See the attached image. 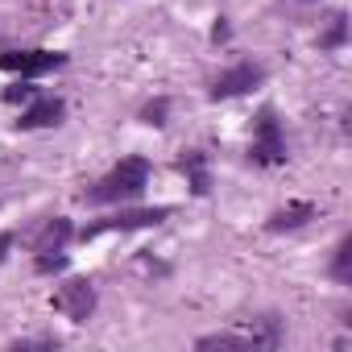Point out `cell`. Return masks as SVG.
<instances>
[{"label": "cell", "mask_w": 352, "mask_h": 352, "mask_svg": "<svg viewBox=\"0 0 352 352\" xmlns=\"http://www.w3.org/2000/svg\"><path fill=\"white\" fill-rule=\"evenodd\" d=\"M9 245H13L9 236H0V261H5V253H9Z\"/></svg>", "instance_id": "cell-17"}, {"label": "cell", "mask_w": 352, "mask_h": 352, "mask_svg": "<svg viewBox=\"0 0 352 352\" xmlns=\"http://www.w3.org/2000/svg\"><path fill=\"white\" fill-rule=\"evenodd\" d=\"M348 261H352V236H344V241H340L336 261H331V274H336L340 282H348V274H352V270H348Z\"/></svg>", "instance_id": "cell-13"}, {"label": "cell", "mask_w": 352, "mask_h": 352, "mask_svg": "<svg viewBox=\"0 0 352 352\" xmlns=\"http://www.w3.org/2000/svg\"><path fill=\"white\" fill-rule=\"evenodd\" d=\"M58 116H63V100H38L21 112L17 124L21 129H46V124H58Z\"/></svg>", "instance_id": "cell-7"}, {"label": "cell", "mask_w": 352, "mask_h": 352, "mask_svg": "<svg viewBox=\"0 0 352 352\" xmlns=\"http://www.w3.org/2000/svg\"><path fill=\"white\" fill-rule=\"evenodd\" d=\"M67 270V253L63 249H38V274H58Z\"/></svg>", "instance_id": "cell-12"}, {"label": "cell", "mask_w": 352, "mask_h": 352, "mask_svg": "<svg viewBox=\"0 0 352 352\" xmlns=\"http://www.w3.org/2000/svg\"><path fill=\"white\" fill-rule=\"evenodd\" d=\"M5 100H13V104H17V100H34V87H30V83H17V87L5 91Z\"/></svg>", "instance_id": "cell-15"}, {"label": "cell", "mask_w": 352, "mask_h": 352, "mask_svg": "<svg viewBox=\"0 0 352 352\" xmlns=\"http://www.w3.org/2000/svg\"><path fill=\"white\" fill-rule=\"evenodd\" d=\"M311 216H315V208H311V204H290V208L274 212V220H270V232H286V228H298V224H307Z\"/></svg>", "instance_id": "cell-8"}, {"label": "cell", "mask_w": 352, "mask_h": 352, "mask_svg": "<svg viewBox=\"0 0 352 352\" xmlns=\"http://www.w3.org/2000/svg\"><path fill=\"white\" fill-rule=\"evenodd\" d=\"M170 216V208H149V212H124V216H112V220H100L91 228H83V236H100L108 228H149V224H162Z\"/></svg>", "instance_id": "cell-6"}, {"label": "cell", "mask_w": 352, "mask_h": 352, "mask_svg": "<svg viewBox=\"0 0 352 352\" xmlns=\"http://www.w3.org/2000/svg\"><path fill=\"white\" fill-rule=\"evenodd\" d=\"M162 116H166V100H157V104H149V108L141 112V120H145V124H166Z\"/></svg>", "instance_id": "cell-14"}, {"label": "cell", "mask_w": 352, "mask_h": 352, "mask_svg": "<svg viewBox=\"0 0 352 352\" xmlns=\"http://www.w3.org/2000/svg\"><path fill=\"white\" fill-rule=\"evenodd\" d=\"M67 63V54L58 50H13V54H0V71H13L21 79H38L46 71H58Z\"/></svg>", "instance_id": "cell-2"}, {"label": "cell", "mask_w": 352, "mask_h": 352, "mask_svg": "<svg viewBox=\"0 0 352 352\" xmlns=\"http://www.w3.org/2000/svg\"><path fill=\"white\" fill-rule=\"evenodd\" d=\"M331 21H336V25H331V34H327L323 42H327V46H340V42H344V17H331Z\"/></svg>", "instance_id": "cell-16"}, {"label": "cell", "mask_w": 352, "mask_h": 352, "mask_svg": "<svg viewBox=\"0 0 352 352\" xmlns=\"http://www.w3.org/2000/svg\"><path fill=\"white\" fill-rule=\"evenodd\" d=\"M183 170L191 174V191H195V195H208V187H212V179H208V157H204L199 149H191V153H183Z\"/></svg>", "instance_id": "cell-9"}, {"label": "cell", "mask_w": 352, "mask_h": 352, "mask_svg": "<svg viewBox=\"0 0 352 352\" xmlns=\"http://www.w3.org/2000/svg\"><path fill=\"white\" fill-rule=\"evenodd\" d=\"M67 236H71V224H67V220H50V224L42 228L38 249H63V245H67Z\"/></svg>", "instance_id": "cell-11"}, {"label": "cell", "mask_w": 352, "mask_h": 352, "mask_svg": "<svg viewBox=\"0 0 352 352\" xmlns=\"http://www.w3.org/2000/svg\"><path fill=\"white\" fill-rule=\"evenodd\" d=\"M249 157H253L257 166H278V162H286V141H282V129H278V120H274L270 108L257 116V137H253Z\"/></svg>", "instance_id": "cell-3"}, {"label": "cell", "mask_w": 352, "mask_h": 352, "mask_svg": "<svg viewBox=\"0 0 352 352\" xmlns=\"http://www.w3.org/2000/svg\"><path fill=\"white\" fill-rule=\"evenodd\" d=\"M54 311H63V315L75 319V323H87L91 311H96V290H91V282L75 278V282L58 286V294H54Z\"/></svg>", "instance_id": "cell-4"}, {"label": "cell", "mask_w": 352, "mask_h": 352, "mask_svg": "<svg viewBox=\"0 0 352 352\" xmlns=\"http://www.w3.org/2000/svg\"><path fill=\"white\" fill-rule=\"evenodd\" d=\"M149 183V162L141 157H124L112 174H104V179L87 191V204H129L145 191Z\"/></svg>", "instance_id": "cell-1"}, {"label": "cell", "mask_w": 352, "mask_h": 352, "mask_svg": "<svg viewBox=\"0 0 352 352\" xmlns=\"http://www.w3.org/2000/svg\"><path fill=\"white\" fill-rule=\"evenodd\" d=\"M257 83H261V67L241 63V67H232V71H224V75L216 79L212 96H216V100H232V96H245V91L257 87Z\"/></svg>", "instance_id": "cell-5"}, {"label": "cell", "mask_w": 352, "mask_h": 352, "mask_svg": "<svg viewBox=\"0 0 352 352\" xmlns=\"http://www.w3.org/2000/svg\"><path fill=\"white\" fill-rule=\"evenodd\" d=\"M199 348H261L253 336H232V331H216V336H204Z\"/></svg>", "instance_id": "cell-10"}]
</instances>
